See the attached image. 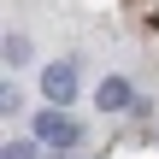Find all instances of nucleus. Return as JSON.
I'll return each mask as SVG.
<instances>
[{
  "label": "nucleus",
  "mask_w": 159,
  "mask_h": 159,
  "mask_svg": "<svg viewBox=\"0 0 159 159\" xmlns=\"http://www.w3.org/2000/svg\"><path fill=\"white\" fill-rule=\"evenodd\" d=\"M6 59L24 65V59H30V41H24V35H6Z\"/></svg>",
  "instance_id": "nucleus-4"
},
{
  "label": "nucleus",
  "mask_w": 159,
  "mask_h": 159,
  "mask_svg": "<svg viewBox=\"0 0 159 159\" xmlns=\"http://www.w3.org/2000/svg\"><path fill=\"white\" fill-rule=\"evenodd\" d=\"M94 106H100V112H130V106H136V89H130L124 77H106V83L94 89Z\"/></svg>",
  "instance_id": "nucleus-3"
},
{
  "label": "nucleus",
  "mask_w": 159,
  "mask_h": 159,
  "mask_svg": "<svg viewBox=\"0 0 159 159\" xmlns=\"http://www.w3.org/2000/svg\"><path fill=\"white\" fill-rule=\"evenodd\" d=\"M41 94H47V106H71L77 100V65H47Z\"/></svg>",
  "instance_id": "nucleus-2"
},
{
  "label": "nucleus",
  "mask_w": 159,
  "mask_h": 159,
  "mask_svg": "<svg viewBox=\"0 0 159 159\" xmlns=\"http://www.w3.org/2000/svg\"><path fill=\"white\" fill-rule=\"evenodd\" d=\"M35 142H47V148H77V142H83V124H77L65 106H41V112H35Z\"/></svg>",
  "instance_id": "nucleus-1"
},
{
  "label": "nucleus",
  "mask_w": 159,
  "mask_h": 159,
  "mask_svg": "<svg viewBox=\"0 0 159 159\" xmlns=\"http://www.w3.org/2000/svg\"><path fill=\"white\" fill-rule=\"evenodd\" d=\"M0 159H41V153H35V142H6Z\"/></svg>",
  "instance_id": "nucleus-5"
}]
</instances>
